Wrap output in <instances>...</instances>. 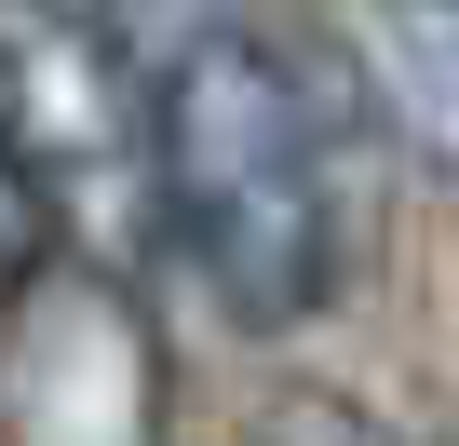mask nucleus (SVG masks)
<instances>
[{
    "instance_id": "obj_4",
    "label": "nucleus",
    "mask_w": 459,
    "mask_h": 446,
    "mask_svg": "<svg viewBox=\"0 0 459 446\" xmlns=\"http://www.w3.org/2000/svg\"><path fill=\"white\" fill-rule=\"evenodd\" d=\"M351 55L378 122L419 162H459V0H351Z\"/></svg>"
},
{
    "instance_id": "obj_1",
    "label": "nucleus",
    "mask_w": 459,
    "mask_h": 446,
    "mask_svg": "<svg viewBox=\"0 0 459 446\" xmlns=\"http://www.w3.org/2000/svg\"><path fill=\"white\" fill-rule=\"evenodd\" d=\"M162 189H176V244L230 298V325H298V311H325L338 216H325L311 95L284 82L271 41L189 28L162 55Z\"/></svg>"
},
{
    "instance_id": "obj_3",
    "label": "nucleus",
    "mask_w": 459,
    "mask_h": 446,
    "mask_svg": "<svg viewBox=\"0 0 459 446\" xmlns=\"http://www.w3.org/2000/svg\"><path fill=\"white\" fill-rule=\"evenodd\" d=\"M0 433L14 446H162V352L108 258L41 271L0 311Z\"/></svg>"
},
{
    "instance_id": "obj_2",
    "label": "nucleus",
    "mask_w": 459,
    "mask_h": 446,
    "mask_svg": "<svg viewBox=\"0 0 459 446\" xmlns=\"http://www.w3.org/2000/svg\"><path fill=\"white\" fill-rule=\"evenodd\" d=\"M0 122H14L28 176L55 189V231L108 271H149L176 231L162 189V68H135L95 14H28L0 41Z\"/></svg>"
},
{
    "instance_id": "obj_5",
    "label": "nucleus",
    "mask_w": 459,
    "mask_h": 446,
    "mask_svg": "<svg viewBox=\"0 0 459 446\" xmlns=\"http://www.w3.org/2000/svg\"><path fill=\"white\" fill-rule=\"evenodd\" d=\"M41 271H55V189L28 176L14 122H0V311H14V298H28Z\"/></svg>"
}]
</instances>
